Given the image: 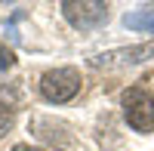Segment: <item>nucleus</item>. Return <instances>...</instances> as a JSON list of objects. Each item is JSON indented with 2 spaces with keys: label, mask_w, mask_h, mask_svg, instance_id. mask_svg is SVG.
<instances>
[{
  "label": "nucleus",
  "mask_w": 154,
  "mask_h": 151,
  "mask_svg": "<svg viewBox=\"0 0 154 151\" xmlns=\"http://www.w3.org/2000/svg\"><path fill=\"white\" fill-rule=\"evenodd\" d=\"M9 127H12V111H9L3 102H0V136H6Z\"/></svg>",
  "instance_id": "nucleus-6"
},
{
  "label": "nucleus",
  "mask_w": 154,
  "mask_h": 151,
  "mask_svg": "<svg viewBox=\"0 0 154 151\" xmlns=\"http://www.w3.org/2000/svg\"><path fill=\"white\" fill-rule=\"evenodd\" d=\"M62 16L74 28L89 31V28H96V25H102L108 19V3H102V0H65L62 3Z\"/></svg>",
  "instance_id": "nucleus-3"
},
{
  "label": "nucleus",
  "mask_w": 154,
  "mask_h": 151,
  "mask_svg": "<svg viewBox=\"0 0 154 151\" xmlns=\"http://www.w3.org/2000/svg\"><path fill=\"white\" fill-rule=\"evenodd\" d=\"M126 28H133V31H154V6H145V9H139V12H130V16L123 19Z\"/></svg>",
  "instance_id": "nucleus-5"
},
{
  "label": "nucleus",
  "mask_w": 154,
  "mask_h": 151,
  "mask_svg": "<svg viewBox=\"0 0 154 151\" xmlns=\"http://www.w3.org/2000/svg\"><path fill=\"white\" fill-rule=\"evenodd\" d=\"M120 105H123L126 123H130L136 133H151L154 130V96H148L145 90L133 86V90L123 93Z\"/></svg>",
  "instance_id": "nucleus-2"
},
{
  "label": "nucleus",
  "mask_w": 154,
  "mask_h": 151,
  "mask_svg": "<svg viewBox=\"0 0 154 151\" xmlns=\"http://www.w3.org/2000/svg\"><path fill=\"white\" fill-rule=\"evenodd\" d=\"M80 93V71L77 68H53L40 77V96L53 105L71 102Z\"/></svg>",
  "instance_id": "nucleus-1"
},
{
  "label": "nucleus",
  "mask_w": 154,
  "mask_h": 151,
  "mask_svg": "<svg viewBox=\"0 0 154 151\" xmlns=\"http://www.w3.org/2000/svg\"><path fill=\"white\" fill-rule=\"evenodd\" d=\"M12 62H16V56H12V49L0 43V71H3V68H9Z\"/></svg>",
  "instance_id": "nucleus-7"
},
{
  "label": "nucleus",
  "mask_w": 154,
  "mask_h": 151,
  "mask_svg": "<svg viewBox=\"0 0 154 151\" xmlns=\"http://www.w3.org/2000/svg\"><path fill=\"white\" fill-rule=\"evenodd\" d=\"M154 56V43H139V46H130V49H114L108 56H99L93 59L96 68H117V65H139Z\"/></svg>",
  "instance_id": "nucleus-4"
},
{
  "label": "nucleus",
  "mask_w": 154,
  "mask_h": 151,
  "mask_svg": "<svg viewBox=\"0 0 154 151\" xmlns=\"http://www.w3.org/2000/svg\"><path fill=\"white\" fill-rule=\"evenodd\" d=\"M12 151H40V148H34V145H25V142H22V145H12Z\"/></svg>",
  "instance_id": "nucleus-8"
}]
</instances>
